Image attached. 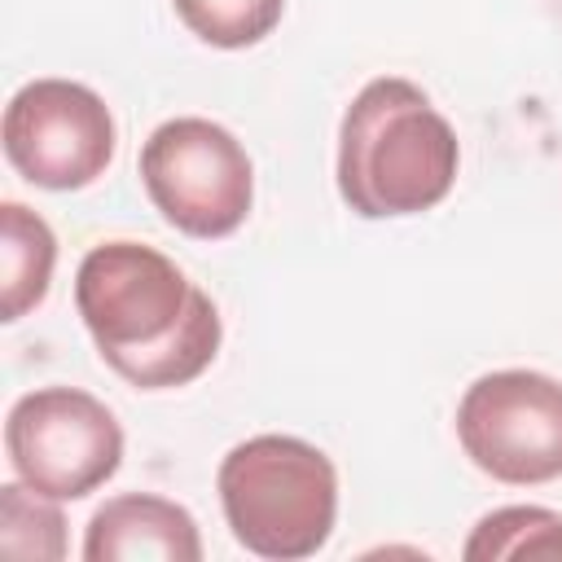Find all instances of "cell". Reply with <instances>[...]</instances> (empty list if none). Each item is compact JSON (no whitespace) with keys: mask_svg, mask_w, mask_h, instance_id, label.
<instances>
[{"mask_svg":"<svg viewBox=\"0 0 562 562\" xmlns=\"http://www.w3.org/2000/svg\"><path fill=\"white\" fill-rule=\"evenodd\" d=\"M75 307L105 369L140 391L189 386L224 342L211 294L140 241L92 246L75 272Z\"/></svg>","mask_w":562,"mask_h":562,"instance_id":"cell-1","label":"cell"},{"mask_svg":"<svg viewBox=\"0 0 562 562\" xmlns=\"http://www.w3.org/2000/svg\"><path fill=\"white\" fill-rule=\"evenodd\" d=\"M461 167L452 123L395 75L369 79L338 123V198L360 220H404L439 206Z\"/></svg>","mask_w":562,"mask_h":562,"instance_id":"cell-2","label":"cell"},{"mask_svg":"<svg viewBox=\"0 0 562 562\" xmlns=\"http://www.w3.org/2000/svg\"><path fill=\"white\" fill-rule=\"evenodd\" d=\"M215 492L233 540L268 562L321 553L338 522V470L299 435L233 443L220 461Z\"/></svg>","mask_w":562,"mask_h":562,"instance_id":"cell-3","label":"cell"},{"mask_svg":"<svg viewBox=\"0 0 562 562\" xmlns=\"http://www.w3.org/2000/svg\"><path fill=\"white\" fill-rule=\"evenodd\" d=\"M140 184L154 211L198 241L237 233L255 206V167L246 145L202 114L167 119L145 136Z\"/></svg>","mask_w":562,"mask_h":562,"instance_id":"cell-4","label":"cell"},{"mask_svg":"<svg viewBox=\"0 0 562 562\" xmlns=\"http://www.w3.org/2000/svg\"><path fill=\"white\" fill-rule=\"evenodd\" d=\"M4 452L26 487L53 501H79L119 474L123 426L79 386H35L4 417Z\"/></svg>","mask_w":562,"mask_h":562,"instance_id":"cell-5","label":"cell"},{"mask_svg":"<svg viewBox=\"0 0 562 562\" xmlns=\"http://www.w3.org/2000/svg\"><path fill=\"white\" fill-rule=\"evenodd\" d=\"M465 457L496 483L536 487L562 479V382L540 369H496L457 404Z\"/></svg>","mask_w":562,"mask_h":562,"instance_id":"cell-6","label":"cell"},{"mask_svg":"<svg viewBox=\"0 0 562 562\" xmlns=\"http://www.w3.org/2000/svg\"><path fill=\"white\" fill-rule=\"evenodd\" d=\"M9 167L48 193H75L105 176L114 162V114L88 83L31 79L22 83L0 123Z\"/></svg>","mask_w":562,"mask_h":562,"instance_id":"cell-7","label":"cell"},{"mask_svg":"<svg viewBox=\"0 0 562 562\" xmlns=\"http://www.w3.org/2000/svg\"><path fill=\"white\" fill-rule=\"evenodd\" d=\"M88 562H198L202 531L198 518L154 492H119L83 527Z\"/></svg>","mask_w":562,"mask_h":562,"instance_id":"cell-8","label":"cell"},{"mask_svg":"<svg viewBox=\"0 0 562 562\" xmlns=\"http://www.w3.org/2000/svg\"><path fill=\"white\" fill-rule=\"evenodd\" d=\"M57 237L44 215L22 202H0V316L22 321L53 285Z\"/></svg>","mask_w":562,"mask_h":562,"instance_id":"cell-9","label":"cell"},{"mask_svg":"<svg viewBox=\"0 0 562 562\" xmlns=\"http://www.w3.org/2000/svg\"><path fill=\"white\" fill-rule=\"evenodd\" d=\"M461 553L465 562L562 558V514L544 505H501L474 522Z\"/></svg>","mask_w":562,"mask_h":562,"instance_id":"cell-10","label":"cell"},{"mask_svg":"<svg viewBox=\"0 0 562 562\" xmlns=\"http://www.w3.org/2000/svg\"><path fill=\"white\" fill-rule=\"evenodd\" d=\"M0 553L35 562L66 558V518L57 501L26 487L22 479L0 487Z\"/></svg>","mask_w":562,"mask_h":562,"instance_id":"cell-11","label":"cell"},{"mask_svg":"<svg viewBox=\"0 0 562 562\" xmlns=\"http://www.w3.org/2000/svg\"><path fill=\"white\" fill-rule=\"evenodd\" d=\"M176 18L211 48L237 53L277 31L285 0H171Z\"/></svg>","mask_w":562,"mask_h":562,"instance_id":"cell-12","label":"cell"}]
</instances>
